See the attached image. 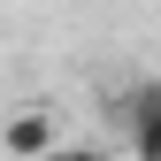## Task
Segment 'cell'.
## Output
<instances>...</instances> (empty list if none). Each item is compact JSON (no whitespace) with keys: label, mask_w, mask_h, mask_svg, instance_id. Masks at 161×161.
Listing matches in <instances>:
<instances>
[{"label":"cell","mask_w":161,"mask_h":161,"mask_svg":"<svg viewBox=\"0 0 161 161\" xmlns=\"http://www.w3.org/2000/svg\"><path fill=\"white\" fill-rule=\"evenodd\" d=\"M0 153H62V123L46 108H15L0 123Z\"/></svg>","instance_id":"cell-2"},{"label":"cell","mask_w":161,"mask_h":161,"mask_svg":"<svg viewBox=\"0 0 161 161\" xmlns=\"http://www.w3.org/2000/svg\"><path fill=\"white\" fill-rule=\"evenodd\" d=\"M115 115H123V130H130V153L161 161V85H130L115 100Z\"/></svg>","instance_id":"cell-1"}]
</instances>
